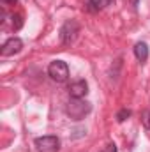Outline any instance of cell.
Returning <instances> with one entry per match:
<instances>
[{
  "instance_id": "cell-1",
  "label": "cell",
  "mask_w": 150,
  "mask_h": 152,
  "mask_svg": "<svg viewBox=\"0 0 150 152\" xmlns=\"http://www.w3.org/2000/svg\"><path fill=\"white\" fill-rule=\"evenodd\" d=\"M92 112V104L85 99H74L71 97L67 106H66V113L69 115L73 120H83L87 115Z\"/></svg>"
},
{
  "instance_id": "cell-2",
  "label": "cell",
  "mask_w": 150,
  "mask_h": 152,
  "mask_svg": "<svg viewBox=\"0 0 150 152\" xmlns=\"http://www.w3.org/2000/svg\"><path fill=\"white\" fill-rule=\"evenodd\" d=\"M79 28H81V27H79V23H78L76 20H67V21L62 25V28H60V42L66 44V46L73 44L76 39H78Z\"/></svg>"
},
{
  "instance_id": "cell-3",
  "label": "cell",
  "mask_w": 150,
  "mask_h": 152,
  "mask_svg": "<svg viewBox=\"0 0 150 152\" xmlns=\"http://www.w3.org/2000/svg\"><path fill=\"white\" fill-rule=\"evenodd\" d=\"M48 76L57 83H64L69 78V66L64 60H53L48 66Z\"/></svg>"
},
{
  "instance_id": "cell-4",
  "label": "cell",
  "mask_w": 150,
  "mask_h": 152,
  "mask_svg": "<svg viewBox=\"0 0 150 152\" xmlns=\"http://www.w3.org/2000/svg\"><path fill=\"white\" fill-rule=\"evenodd\" d=\"M36 149L37 152H58L60 151V140L53 134L48 136H39L36 138Z\"/></svg>"
},
{
  "instance_id": "cell-5",
  "label": "cell",
  "mask_w": 150,
  "mask_h": 152,
  "mask_svg": "<svg viewBox=\"0 0 150 152\" xmlns=\"http://www.w3.org/2000/svg\"><path fill=\"white\" fill-rule=\"evenodd\" d=\"M21 50H23V41L20 37H11L2 44L0 53H2V57H12V55L20 53Z\"/></svg>"
},
{
  "instance_id": "cell-6",
  "label": "cell",
  "mask_w": 150,
  "mask_h": 152,
  "mask_svg": "<svg viewBox=\"0 0 150 152\" xmlns=\"http://www.w3.org/2000/svg\"><path fill=\"white\" fill-rule=\"evenodd\" d=\"M88 94V83L85 80H78L74 83H71L69 87V96L74 97V99H83L85 96Z\"/></svg>"
},
{
  "instance_id": "cell-7",
  "label": "cell",
  "mask_w": 150,
  "mask_h": 152,
  "mask_svg": "<svg viewBox=\"0 0 150 152\" xmlns=\"http://www.w3.org/2000/svg\"><path fill=\"white\" fill-rule=\"evenodd\" d=\"M149 44L147 42H143V41H140V42H136L134 44V55H136V58H138V62H147L149 60Z\"/></svg>"
},
{
  "instance_id": "cell-8",
  "label": "cell",
  "mask_w": 150,
  "mask_h": 152,
  "mask_svg": "<svg viewBox=\"0 0 150 152\" xmlns=\"http://www.w3.org/2000/svg\"><path fill=\"white\" fill-rule=\"evenodd\" d=\"M111 2H113V0H88V5H90L92 9L99 11V9H104V7H108Z\"/></svg>"
},
{
  "instance_id": "cell-9",
  "label": "cell",
  "mask_w": 150,
  "mask_h": 152,
  "mask_svg": "<svg viewBox=\"0 0 150 152\" xmlns=\"http://www.w3.org/2000/svg\"><path fill=\"white\" fill-rule=\"evenodd\" d=\"M131 117V110H127V108H122L118 113H117V122H124V120H127Z\"/></svg>"
},
{
  "instance_id": "cell-10",
  "label": "cell",
  "mask_w": 150,
  "mask_h": 152,
  "mask_svg": "<svg viewBox=\"0 0 150 152\" xmlns=\"http://www.w3.org/2000/svg\"><path fill=\"white\" fill-rule=\"evenodd\" d=\"M141 124L145 129H150V110H143L141 112Z\"/></svg>"
},
{
  "instance_id": "cell-11",
  "label": "cell",
  "mask_w": 150,
  "mask_h": 152,
  "mask_svg": "<svg viewBox=\"0 0 150 152\" xmlns=\"http://www.w3.org/2000/svg\"><path fill=\"white\" fill-rule=\"evenodd\" d=\"M21 27H23V18H21L20 14H14V16H12V28H14V30H20Z\"/></svg>"
},
{
  "instance_id": "cell-12",
  "label": "cell",
  "mask_w": 150,
  "mask_h": 152,
  "mask_svg": "<svg viewBox=\"0 0 150 152\" xmlns=\"http://www.w3.org/2000/svg\"><path fill=\"white\" fill-rule=\"evenodd\" d=\"M101 152H117V145H115V143H108Z\"/></svg>"
},
{
  "instance_id": "cell-13",
  "label": "cell",
  "mask_w": 150,
  "mask_h": 152,
  "mask_svg": "<svg viewBox=\"0 0 150 152\" xmlns=\"http://www.w3.org/2000/svg\"><path fill=\"white\" fill-rule=\"evenodd\" d=\"M4 4H14V2H18V0H2Z\"/></svg>"
},
{
  "instance_id": "cell-14",
  "label": "cell",
  "mask_w": 150,
  "mask_h": 152,
  "mask_svg": "<svg viewBox=\"0 0 150 152\" xmlns=\"http://www.w3.org/2000/svg\"><path fill=\"white\" fill-rule=\"evenodd\" d=\"M138 2H140V0H131V4H133V5H134V7H136V5H138Z\"/></svg>"
}]
</instances>
